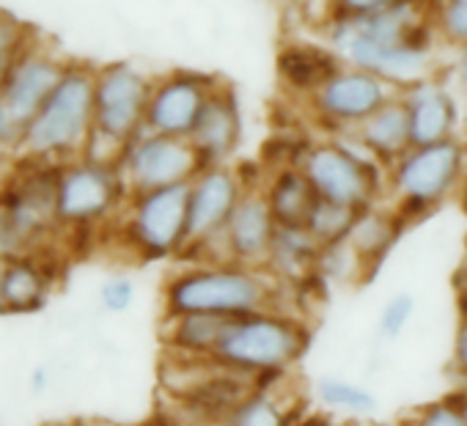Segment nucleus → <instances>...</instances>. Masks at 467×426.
Wrapping results in <instances>:
<instances>
[{"label": "nucleus", "instance_id": "obj_20", "mask_svg": "<svg viewBox=\"0 0 467 426\" xmlns=\"http://www.w3.org/2000/svg\"><path fill=\"white\" fill-rule=\"evenodd\" d=\"M404 218L388 203L379 201L374 206H366L358 212L355 226L349 232V245L358 254V259L366 267V275L377 273L379 265L388 259V254L393 251V245L399 243L401 232H404Z\"/></svg>", "mask_w": 467, "mask_h": 426}, {"label": "nucleus", "instance_id": "obj_3", "mask_svg": "<svg viewBox=\"0 0 467 426\" xmlns=\"http://www.w3.org/2000/svg\"><path fill=\"white\" fill-rule=\"evenodd\" d=\"M314 333L297 311H259L228 319L212 360L256 382L286 377L311 349Z\"/></svg>", "mask_w": 467, "mask_h": 426}, {"label": "nucleus", "instance_id": "obj_18", "mask_svg": "<svg viewBox=\"0 0 467 426\" xmlns=\"http://www.w3.org/2000/svg\"><path fill=\"white\" fill-rule=\"evenodd\" d=\"M245 138V113L240 94L231 83L220 78L209 102L203 105L195 130L190 132V143L201 160V165H228L240 151Z\"/></svg>", "mask_w": 467, "mask_h": 426}, {"label": "nucleus", "instance_id": "obj_45", "mask_svg": "<svg viewBox=\"0 0 467 426\" xmlns=\"http://www.w3.org/2000/svg\"><path fill=\"white\" fill-rule=\"evenodd\" d=\"M459 393H462V399H464V404H467V393H464L462 388H459Z\"/></svg>", "mask_w": 467, "mask_h": 426}, {"label": "nucleus", "instance_id": "obj_9", "mask_svg": "<svg viewBox=\"0 0 467 426\" xmlns=\"http://www.w3.org/2000/svg\"><path fill=\"white\" fill-rule=\"evenodd\" d=\"M127 198L130 187L116 162L83 154L58 165L56 218L61 234H91L116 226Z\"/></svg>", "mask_w": 467, "mask_h": 426}, {"label": "nucleus", "instance_id": "obj_15", "mask_svg": "<svg viewBox=\"0 0 467 426\" xmlns=\"http://www.w3.org/2000/svg\"><path fill=\"white\" fill-rule=\"evenodd\" d=\"M217 83V75L198 69H173L154 78L146 108V130L171 138H190Z\"/></svg>", "mask_w": 467, "mask_h": 426}, {"label": "nucleus", "instance_id": "obj_33", "mask_svg": "<svg viewBox=\"0 0 467 426\" xmlns=\"http://www.w3.org/2000/svg\"><path fill=\"white\" fill-rule=\"evenodd\" d=\"M431 26L445 47H459L467 42V0H434Z\"/></svg>", "mask_w": 467, "mask_h": 426}, {"label": "nucleus", "instance_id": "obj_7", "mask_svg": "<svg viewBox=\"0 0 467 426\" xmlns=\"http://www.w3.org/2000/svg\"><path fill=\"white\" fill-rule=\"evenodd\" d=\"M154 78L132 61L97 67L94 80V138L86 157L116 162L124 146L146 130V108Z\"/></svg>", "mask_w": 467, "mask_h": 426}, {"label": "nucleus", "instance_id": "obj_4", "mask_svg": "<svg viewBox=\"0 0 467 426\" xmlns=\"http://www.w3.org/2000/svg\"><path fill=\"white\" fill-rule=\"evenodd\" d=\"M94 80L97 67L69 61L61 83L31 121L23 157L61 165L83 157L94 138Z\"/></svg>", "mask_w": 467, "mask_h": 426}, {"label": "nucleus", "instance_id": "obj_47", "mask_svg": "<svg viewBox=\"0 0 467 426\" xmlns=\"http://www.w3.org/2000/svg\"><path fill=\"white\" fill-rule=\"evenodd\" d=\"M347 426H358V423H355V421H352V423H347Z\"/></svg>", "mask_w": 467, "mask_h": 426}, {"label": "nucleus", "instance_id": "obj_17", "mask_svg": "<svg viewBox=\"0 0 467 426\" xmlns=\"http://www.w3.org/2000/svg\"><path fill=\"white\" fill-rule=\"evenodd\" d=\"M412 127V146L440 143L462 138L464 132V105L453 80L440 78L437 72L399 91Z\"/></svg>", "mask_w": 467, "mask_h": 426}, {"label": "nucleus", "instance_id": "obj_41", "mask_svg": "<svg viewBox=\"0 0 467 426\" xmlns=\"http://www.w3.org/2000/svg\"><path fill=\"white\" fill-rule=\"evenodd\" d=\"M456 292H459V300H467V259L462 262V267L456 270Z\"/></svg>", "mask_w": 467, "mask_h": 426}, {"label": "nucleus", "instance_id": "obj_28", "mask_svg": "<svg viewBox=\"0 0 467 426\" xmlns=\"http://www.w3.org/2000/svg\"><path fill=\"white\" fill-rule=\"evenodd\" d=\"M358 212L360 209H352L347 203H336V201H327V198H317L311 215L306 221V229L314 234V240L319 245H336V243L349 240V232L355 226Z\"/></svg>", "mask_w": 467, "mask_h": 426}, {"label": "nucleus", "instance_id": "obj_12", "mask_svg": "<svg viewBox=\"0 0 467 426\" xmlns=\"http://www.w3.org/2000/svg\"><path fill=\"white\" fill-rule=\"evenodd\" d=\"M399 91L382 78L341 64L311 97H306L308 116L327 135H349L371 119Z\"/></svg>", "mask_w": 467, "mask_h": 426}, {"label": "nucleus", "instance_id": "obj_37", "mask_svg": "<svg viewBox=\"0 0 467 426\" xmlns=\"http://www.w3.org/2000/svg\"><path fill=\"white\" fill-rule=\"evenodd\" d=\"M451 80L453 86L467 94V42H462L459 47H453V56H451Z\"/></svg>", "mask_w": 467, "mask_h": 426}, {"label": "nucleus", "instance_id": "obj_24", "mask_svg": "<svg viewBox=\"0 0 467 426\" xmlns=\"http://www.w3.org/2000/svg\"><path fill=\"white\" fill-rule=\"evenodd\" d=\"M341 58L327 45H308V42H289L278 53V78L286 91L297 97H311L336 69Z\"/></svg>", "mask_w": 467, "mask_h": 426}, {"label": "nucleus", "instance_id": "obj_21", "mask_svg": "<svg viewBox=\"0 0 467 426\" xmlns=\"http://www.w3.org/2000/svg\"><path fill=\"white\" fill-rule=\"evenodd\" d=\"M56 286V267L45 251L6 259V314L42 311Z\"/></svg>", "mask_w": 467, "mask_h": 426}, {"label": "nucleus", "instance_id": "obj_8", "mask_svg": "<svg viewBox=\"0 0 467 426\" xmlns=\"http://www.w3.org/2000/svg\"><path fill=\"white\" fill-rule=\"evenodd\" d=\"M295 162L303 168L319 198L366 209L385 201L388 168H382L352 135H325L306 143Z\"/></svg>", "mask_w": 467, "mask_h": 426}, {"label": "nucleus", "instance_id": "obj_6", "mask_svg": "<svg viewBox=\"0 0 467 426\" xmlns=\"http://www.w3.org/2000/svg\"><path fill=\"white\" fill-rule=\"evenodd\" d=\"M467 182V140L451 138L440 143L412 146L388 168L385 201L404 221H418Z\"/></svg>", "mask_w": 467, "mask_h": 426}, {"label": "nucleus", "instance_id": "obj_35", "mask_svg": "<svg viewBox=\"0 0 467 426\" xmlns=\"http://www.w3.org/2000/svg\"><path fill=\"white\" fill-rule=\"evenodd\" d=\"M451 374L459 379L462 388H467V319L462 317L456 333H453V347H451Z\"/></svg>", "mask_w": 467, "mask_h": 426}, {"label": "nucleus", "instance_id": "obj_34", "mask_svg": "<svg viewBox=\"0 0 467 426\" xmlns=\"http://www.w3.org/2000/svg\"><path fill=\"white\" fill-rule=\"evenodd\" d=\"M135 300H138V286L124 273H116V275L105 278L102 286H99V306L108 314H127L135 306Z\"/></svg>", "mask_w": 467, "mask_h": 426}, {"label": "nucleus", "instance_id": "obj_31", "mask_svg": "<svg viewBox=\"0 0 467 426\" xmlns=\"http://www.w3.org/2000/svg\"><path fill=\"white\" fill-rule=\"evenodd\" d=\"M401 426H467V404L462 393H451L415 407Z\"/></svg>", "mask_w": 467, "mask_h": 426}, {"label": "nucleus", "instance_id": "obj_25", "mask_svg": "<svg viewBox=\"0 0 467 426\" xmlns=\"http://www.w3.org/2000/svg\"><path fill=\"white\" fill-rule=\"evenodd\" d=\"M228 319L212 314H179L162 317L160 341L165 355L176 358H212Z\"/></svg>", "mask_w": 467, "mask_h": 426}, {"label": "nucleus", "instance_id": "obj_22", "mask_svg": "<svg viewBox=\"0 0 467 426\" xmlns=\"http://www.w3.org/2000/svg\"><path fill=\"white\" fill-rule=\"evenodd\" d=\"M319 251L322 245L314 240V234L306 226H278L265 270H270L281 284L297 289L311 278H317Z\"/></svg>", "mask_w": 467, "mask_h": 426}, {"label": "nucleus", "instance_id": "obj_23", "mask_svg": "<svg viewBox=\"0 0 467 426\" xmlns=\"http://www.w3.org/2000/svg\"><path fill=\"white\" fill-rule=\"evenodd\" d=\"M262 192L273 209V218L278 226H306L319 198L297 162H284L273 168L262 184Z\"/></svg>", "mask_w": 467, "mask_h": 426}, {"label": "nucleus", "instance_id": "obj_46", "mask_svg": "<svg viewBox=\"0 0 467 426\" xmlns=\"http://www.w3.org/2000/svg\"><path fill=\"white\" fill-rule=\"evenodd\" d=\"M212 426H225V421H220V423H212Z\"/></svg>", "mask_w": 467, "mask_h": 426}, {"label": "nucleus", "instance_id": "obj_1", "mask_svg": "<svg viewBox=\"0 0 467 426\" xmlns=\"http://www.w3.org/2000/svg\"><path fill=\"white\" fill-rule=\"evenodd\" d=\"M434 0H404L371 15H330L319 28L341 64L366 69L396 91L437 72L440 39L431 26Z\"/></svg>", "mask_w": 467, "mask_h": 426}, {"label": "nucleus", "instance_id": "obj_39", "mask_svg": "<svg viewBox=\"0 0 467 426\" xmlns=\"http://www.w3.org/2000/svg\"><path fill=\"white\" fill-rule=\"evenodd\" d=\"M295 426H347V423L336 421L330 412H303V415L295 421Z\"/></svg>", "mask_w": 467, "mask_h": 426}, {"label": "nucleus", "instance_id": "obj_40", "mask_svg": "<svg viewBox=\"0 0 467 426\" xmlns=\"http://www.w3.org/2000/svg\"><path fill=\"white\" fill-rule=\"evenodd\" d=\"M47 385H50V374H47V369H45V366L34 369V371H31V388H34L36 393H42V390H47Z\"/></svg>", "mask_w": 467, "mask_h": 426}, {"label": "nucleus", "instance_id": "obj_30", "mask_svg": "<svg viewBox=\"0 0 467 426\" xmlns=\"http://www.w3.org/2000/svg\"><path fill=\"white\" fill-rule=\"evenodd\" d=\"M34 39H36V31H31L23 20L0 9V86L9 78L20 56L34 45Z\"/></svg>", "mask_w": 467, "mask_h": 426}, {"label": "nucleus", "instance_id": "obj_27", "mask_svg": "<svg viewBox=\"0 0 467 426\" xmlns=\"http://www.w3.org/2000/svg\"><path fill=\"white\" fill-rule=\"evenodd\" d=\"M314 396L317 401L330 410V412H341L349 418H366L377 410V393L355 379L338 377V374H322L314 382Z\"/></svg>", "mask_w": 467, "mask_h": 426}, {"label": "nucleus", "instance_id": "obj_11", "mask_svg": "<svg viewBox=\"0 0 467 426\" xmlns=\"http://www.w3.org/2000/svg\"><path fill=\"white\" fill-rule=\"evenodd\" d=\"M187 195L190 182L149 192H130L116 221L121 243L143 262L184 256L187 251Z\"/></svg>", "mask_w": 467, "mask_h": 426}, {"label": "nucleus", "instance_id": "obj_44", "mask_svg": "<svg viewBox=\"0 0 467 426\" xmlns=\"http://www.w3.org/2000/svg\"><path fill=\"white\" fill-rule=\"evenodd\" d=\"M459 306H462V317L467 319V300H459Z\"/></svg>", "mask_w": 467, "mask_h": 426}, {"label": "nucleus", "instance_id": "obj_13", "mask_svg": "<svg viewBox=\"0 0 467 426\" xmlns=\"http://www.w3.org/2000/svg\"><path fill=\"white\" fill-rule=\"evenodd\" d=\"M248 187L251 184L245 182V176L231 162L206 165L192 176L190 195H187V251H184L190 262L212 259L231 212L237 209Z\"/></svg>", "mask_w": 467, "mask_h": 426}, {"label": "nucleus", "instance_id": "obj_32", "mask_svg": "<svg viewBox=\"0 0 467 426\" xmlns=\"http://www.w3.org/2000/svg\"><path fill=\"white\" fill-rule=\"evenodd\" d=\"M415 311H418V300L412 292H396L390 295L382 308H379V317H377V336L382 341H399L407 327L412 325L415 319Z\"/></svg>", "mask_w": 467, "mask_h": 426}, {"label": "nucleus", "instance_id": "obj_5", "mask_svg": "<svg viewBox=\"0 0 467 426\" xmlns=\"http://www.w3.org/2000/svg\"><path fill=\"white\" fill-rule=\"evenodd\" d=\"M58 165L17 157L12 176L0 184V256L39 254L61 234L56 218Z\"/></svg>", "mask_w": 467, "mask_h": 426}, {"label": "nucleus", "instance_id": "obj_10", "mask_svg": "<svg viewBox=\"0 0 467 426\" xmlns=\"http://www.w3.org/2000/svg\"><path fill=\"white\" fill-rule=\"evenodd\" d=\"M69 61L39 36L20 56L0 86V157H23L31 121L61 83Z\"/></svg>", "mask_w": 467, "mask_h": 426}, {"label": "nucleus", "instance_id": "obj_26", "mask_svg": "<svg viewBox=\"0 0 467 426\" xmlns=\"http://www.w3.org/2000/svg\"><path fill=\"white\" fill-rule=\"evenodd\" d=\"M284 379V377H278ZM278 379L259 382L225 418V426H295L303 407L292 393L278 388Z\"/></svg>", "mask_w": 467, "mask_h": 426}, {"label": "nucleus", "instance_id": "obj_36", "mask_svg": "<svg viewBox=\"0 0 467 426\" xmlns=\"http://www.w3.org/2000/svg\"><path fill=\"white\" fill-rule=\"evenodd\" d=\"M399 4L404 0H330V15H371Z\"/></svg>", "mask_w": 467, "mask_h": 426}, {"label": "nucleus", "instance_id": "obj_38", "mask_svg": "<svg viewBox=\"0 0 467 426\" xmlns=\"http://www.w3.org/2000/svg\"><path fill=\"white\" fill-rule=\"evenodd\" d=\"M138 426H192L187 418H182L176 410H157L151 418L140 421Z\"/></svg>", "mask_w": 467, "mask_h": 426}, {"label": "nucleus", "instance_id": "obj_19", "mask_svg": "<svg viewBox=\"0 0 467 426\" xmlns=\"http://www.w3.org/2000/svg\"><path fill=\"white\" fill-rule=\"evenodd\" d=\"M382 168H390L401 154L412 149V127H410V113L396 94L390 102H385L371 119H366L355 132H349Z\"/></svg>", "mask_w": 467, "mask_h": 426}, {"label": "nucleus", "instance_id": "obj_16", "mask_svg": "<svg viewBox=\"0 0 467 426\" xmlns=\"http://www.w3.org/2000/svg\"><path fill=\"white\" fill-rule=\"evenodd\" d=\"M275 232L278 223L262 192V184H254L245 190L237 209L231 212L209 262H237L248 267H265Z\"/></svg>", "mask_w": 467, "mask_h": 426}, {"label": "nucleus", "instance_id": "obj_43", "mask_svg": "<svg viewBox=\"0 0 467 426\" xmlns=\"http://www.w3.org/2000/svg\"><path fill=\"white\" fill-rule=\"evenodd\" d=\"M464 138H467V94H464Z\"/></svg>", "mask_w": 467, "mask_h": 426}, {"label": "nucleus", "instance_id": "obj_42", "mask_svg": "<svg viewBox=\"0 0 467 426\" xmlns=\"http://www.w3.org/2000/svg\"><path fill=\"white\" fill-rule=\"evenodd\" d=\"M0 314H6V259H0Z\"/></svg>", "mask_w": 467, "mask_h": 426}, {"label": "nucleus", "instance_id": "obj_29", "mask_svg": "<svg viewBox=\"0 0 467 426\" xmlns=\"http://www.w3.org/2000/svg\"><path fill=\"white\" fill-rule=\"evenodd\" d=\"M317 278L344 286V284H352V281H363L368 275H366L363 262L352 251V245L344 240V243H336V245H322L319 262H317Z\"/></svg>", "mask_w": 467, "mask_h": 426}, {"label": "nucleus", "instance_id": "obj_2", "mask_svg": "<svg viewBox=\"0 0 467 426\" xmlns=\"http://www.w3.org/2000/svg\"><path fill=\"white\" fill-rule=\"evenodd\" d=\"M292 286L265 267L237 262H187L162 284V317L212 314L237 319L259 311H295Z\"/></svg>", "mask_w": 467, "mask_h": 426}, {"label": "nucleus", "instance_id": "obj_14", "mask_svg": "<svg viewBox=\"0 0 467 426\" xmlns=\"http://www.w3.org/2000/svg\"><path fill=\"white\" fill-rule=\"evenodd\" d=\"M201 160L187 138H171L143 130L135 135L119 160V171L130 192H149L192 182L201 171Z\"/></svg>", "mask_w": 467, "mask_h": 426}]
</instances>
